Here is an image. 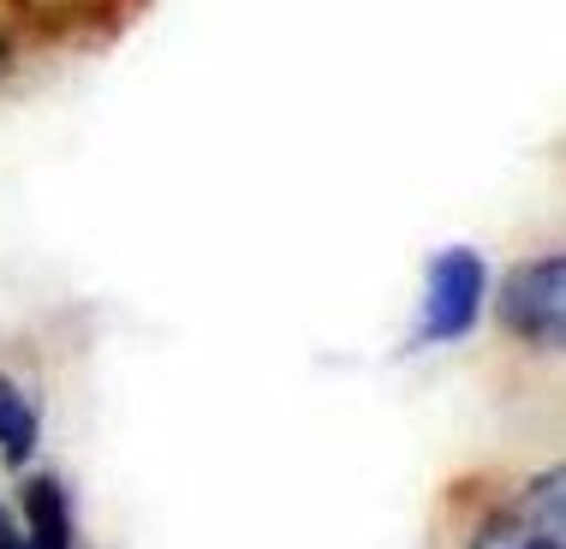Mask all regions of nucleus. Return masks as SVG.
<instances>
[{"label": "nucleus", "mask_w": 566, "mask_h": 549, "mask_svg": "<svg viewBox=\"0 0 566 549\" xmlns=\"http://www.w3.org/2000/svg\"><path fill=\"white\" fill-rule=\"evenodd\" d=\"M0 54H7V49H0Z\"/></svg>", "instance_id": "obj_6"}, {"label": "nucleus", "mask_w": 566, "mask_h": 549, "mask_svg": "<svg viewBox=\"0 0 566 549\" xmlns=\"http://www.w3.org/2000/svg\"><path fill=\"white\" fill-rule=\"evenodd\" d=\"M489 293V269L478 251L453 246L430 263V293H423V341H459L478 329Z\"/></svg>", "instance_id": "obj_2"}, {"label": "nucleus", "mask_w": 566, "mask_h": 549, "mask_svg": "<svg viewBox=\"0 0 566 549\" xmlns=\"http://www.w3.org/2000/svg\"><path fill=\"white\" fill-rule=\"evenodd\" d=\"M471 549H566V484L560 472H543L525 484V496L507 501Z\"/></svg>", "instance_id": "obj_3"}, {"label": "nucleus", "mask_w": 566, "mask_h": 549, "mask_svg": "<svg viewBox=\"0 0 566 549\" xmlns=\"http://www.w3.org/2000/svg\"><path fill=\"white\" fill-rule=\"evenodd\" d=\"M36 406H30V394L12 383V376H0V454H7L12 466H24L30 454H36Z\"/></svg>", "instance_id": "obj_5"}, {"label": "nucleus", "mask_w": 566, "mask_h": 549, "mask_svg": "<svg viewBox=\"0 0 566 549\" xmlns=\"http://www.w3.org/2000/svg\"><path fill=\"white\" fill-rule=\"evenodd\" d=\"M24 549H72V508L60 478H30L24 490Z\"/></svg>", "instance_id": "obj_4"}, {"label": "nucleus", "mask_w": 566, "mask_h": 549, "mask_svg": "<svg viewBox=\"0 0 566 549\" xmlns=\"http://www.w3.org/2000/svg\"><path fill=\"white\" fill-rule=\"evenodd\" d=\"M501 323L531 346H560V334H566V263H560V251L531 257V263H518L507 274V287H501Z\"/></svg>", "instance_id": "obj_1"}]
</instances>
